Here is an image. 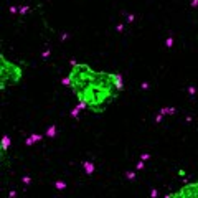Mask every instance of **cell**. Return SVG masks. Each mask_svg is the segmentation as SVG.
<instances>
[{"instance_id": "6da1fadb", "label": "cell", "mask_w": 198, "mask_h": 198, "mask_svg": "<svg viewBox=\"0 0 198 198\" xmlns=\"http://www.w3.org/2000/svg\"><path fill=\"white\" fill-rule=\"evenodd\" d=\"M71 71L63 84L73 91L78 106L92 114H103L124 91V78L112 71H98L86 63L71 60Z\"/></svg>"}, {"instance_id": "7a4b0ae2", "label": "cell", "mask_w": 198, "mask_h": 198, "mask_svg": "<svg viewBox=\"0 0 198 198\" xmlns=\"http://www.w3.org/2000/svg\"><path fill=\"white\" fill-rule=\"evenodd\" d=\"M23 79V68L20 63H15L5 58V55H0V89L5 91V88L10 84H20Z\"/></svg>"}, {"instance_id": "3957f363", "label": "cell", "mask_w": 198, "mask_h": 198, "mask_svg": "<svg viewBox=\"0 0 198 198\" xmlns=\"http://www.w3.org/2000/svg\"><path fill=\"white\" fill-rule=\"evenodd\" d=\"M163 198H198V178L195 182H187L178 190L170 191Z\"/></svg>"}, {"instance_id": "277c9868", "label": "cell", "mask_w": 198, "mask_h": 198, "mask_svg": "<svg viewBox=\"0 0 198 198\" xmlns=\"http://www.w3.org/2000/svg\"><path fill=\"white\" fill-rule=\"evenodd\" d=\"M8 147H10V137L4 135V137H2V144H0V152H2V155H5V152H8Z\"/></svg>"}, {"instance_id": "5b68a950", "label": "cell", "mask_w": 198, "mask_h": 198, "mask_svg": "<svg viewBox=\"0 0 198 198\" xmlns=\"http://www.w3.org/2000/svg\"><path fill=\"white\" fill-rule=\"evenodd\" d=\"M43 139V135H40V134H33V135H30L28 137V140L25 142L27 145H32V144H36V142H40Z\"/></svg>"}, {"instance_id": "8992f818", "label": "cell", "mask_w": 198, "mask_h": 198, "mask_svg": "<svg viewBox=\"0 0 198 198\" xmlns=\"http://www.w3.org/2000/svg\"><path fill=\"white\" fill-rule=\"evenodd\" d=\"M55 134H56V126H50V129L46 131L45 137H46V139H53Z\"/></svg>"}, {"instance_id": "52a82bcc", "label": "cell", "mask_w": 198, "mask_h": 198, "mask_svg": "<svg viewBox=\"0 0 198 198\" xmlns=\"http://www.w3.org/2000/svg\"><path fill=\"white\" fill-rule=\"evenodd\" d=\"M83 165H84V170H86L88 175H91V173L94 172V163H92V162H84Z\"/></svg>"}, {"instance_id": "ba28073f", "label": "cell", "mask_w": 198, "mask_h": 198, "mask_svg": "<svg viewBox=\"0 0 198 198\" xmlns=\"http://www.w3.org/2000/svg\"><path fill=\"white\" fill-rule=\"evenodd\" d=\"M160 112H162L163 116H165V114H175V112H177V109H175V107H162Z\"/></svg>"}, {"instance_id": "9c48e42d", "label": "cell", "mask_w": 198, "mask_h": 198, "mask_svg": "<svg viewBox=\"0 0 198 198\" xmlns=\"http://www.w3.org/2000/svg\"><path fill=\"white\" fill-rule=\"evenodd\" d=\"M55 187H56L58 190H64V188H66V182H56Z\"/></svg>"}, {"instance_id": "30bf717a", "label": "cell", "mask_w": 198, "mask_h": 198, "mask_svg": "<svg viewBox=\"0 0 198 198\" xmlns=\"http://www.w3.org/2000/svg\"><path fill=\"white\" fill-rule=\"evenodd\" d=\"M126 177H127V180H135V172H126Z\"/></svg>"}, {"instance_id": "8fae6325", "label": "cell", "mask_w": 198, "mask_h": 198, "mask_svg": "<svg viewBox=\"0 0 198 198\" xmlns=\"http://www.w3.org/2000/svg\"><path fill=\"white\" fill-rule=\"evenodd\" d=\"M165 45H167V48H172V45H173V36H168V38H167Z\"/></svg>"}, {"instance_id": "7c38bea8", "label": "cell", "mask_w": 198, "mask_h": 198, "mask_svg": "<svg viewBox=\"0 0 198 198\" xmlns=\"http://www.w3.org/2000/svg\"><path fill=\"white\" fill-rule=\"evenodd\" d=\"M28 10H30V7H27V5H25V7L18 8V13H20V15H23V13H27Z\"/></svg>"}, {"instance_id": "4fadbf2b", "label": "cell", "mask_w": 198, "mask_h": 198, "mask_svg": "<svg viewBox=\"0 0 198 198\" xmlns=\"http://www.w3.org/2000/svg\"><path fill=\"white\" fill-rule=\"evenodd\" d=\"M134 18H135L134 13H129L127 15V23H132V21H134Z\"/></svg>"}, {"instance_id": "5bb4252c", "label": "cell", "mask_w": 198, "mask_h": 198, "mask_svg": "<svg viewBox=\"0 0 198 198\" xmlns=\"http://www.w3.org/2000/svg\"><path fill=\"white\" fill-rule=\"evenodd\" d=\"M157 197H159V191H157V190L150 191V198H157Z\"/></svg>"}, {"instance_id": "9a60e30c", "label": "cell", "mask_w": 198, "mask_h": 198, "mask_svg": "<svg viewBox=\"0 0 198 198\" xmlns=\"http://www.w3.org/2000/svg\"><path fill=\"white\" fill-rule=\"evenodd\" d=\"M144 168V162H139L137 165H135V170H142Z\"/></svg>"}, {"instance_id": "2e32d148", "label": "cell", "mask_w": 198, "mask_h": 198, "mask_svg": "<svg viewBox=\"0 0 198 198\" xmlns=\"http://www.w3.org/2000/svg\"><path fill=\"white\" fill-rule=\"evenodd\" d=\"M117 32H124V23H120V25H117Z\"/></svg>"}, {"instance_id": "e0dca14e", "label": "cell", "mask_w": 198, "mask_h": 198, "mask_svg": "<svg viewBox=\"0 0 198 198\" xmlns=\"http://www.w3.org/2000/svg\"><path fill=\"white\" fill-rule=\"evenodd\" d=\"M41 56H43V58H45V60H46V58L50 56V50H46V51H43V55H41Z\"/></svg>"}, {"instance_id": "ac0fdd59", "label": "cell", "mask_w": 198, "mask_h": 198, "mask_svg": "<svg viewBox=\"0 0 198 198\" xmlns=\"http://www.w3.org/2000/svg\"><path fill=\"white\" fill-rule=\"evenodd\" d=\"M188 92H190V94H195V92H197V89H195L193 86H190V88H188Z\"/></svg>"}, {"instance_id": "d6986e66", "label": "cell", "mask_w": 198, "mask_h": 198, "mask_svg": "<svg viewBox=\"0 0 198 198\" xmlns=\"http://www.w3.org/2000/svg\"><path fill=\"white\" fill-rule=\"evenodd\" d=\"M21 180H23V183H25V185H28V183H30V177H23Z\"/></svg>"}, {"instance_id": "ffe728a7", "label": "cell", "mask_w": 198, "mask_h": 198, "mask_svg": "<svg viewBox=\"0 0 198 198\" xmlns=\"http://www.w3.org/2000/svg\"><path fill=\"white\" fill-rule=\"evenodd\" d=\"M191 7H193V8L198 7V0H191Z\"/></svg>"}, {"instance_id": "44dd1931", "label": "cell", "mask_w": 198, "mask_h": 198, "mask_svg": "<svg viewBox=\"0 0 198 198\" xmlns=\"http://www.w3.org/2000/svg\"><path fill=\"white\" fill-rule=\"evenodd\" d=\"M178 175H180V177H185V170L180 168V170H178Z\"/></svg>"}, {"instance_id": "7402d4cb", "label": "cell", "mask_w": 198, "mask_h": 198, "mask_svg": "<svg viewBox=\"0 0 198 198\" xmlns=\"http://www.w3.org/2000/svg\"><path fill=\"white\" fill-rule=\"evenodd\" d=\"M8 197H10V198H15V197H17V191H10V193H8Z\"/></svg>"}, {"instance_id": "603a6c76", "label": "cell", "mask_w": 198, "mask_h": 198, "mask_svg": "<svg viewBox=\"0 0 198 198\" xmlns=\"http://www.w3.org/2000/svg\"><path fill=\"white\" fill-rule=\"evenodd\" d=\"M148 157H150V155H148V154H144V155H142V160H147Z\"/></svg>"}, {"instance_id": "cb8c5ba5", "label": "cell", "mask_w": 198, "mask_h": 198, "mask_svg": "<svg viewBox=\"0 0 198 198\" xmlns=\"http://www.w3.org/2000/svg\"><path fill=\"white\" fill-rule=\"evenodd\" d=\"M142 89H148V83H144V84H142Z\"/></svg>"}]
</instances>
